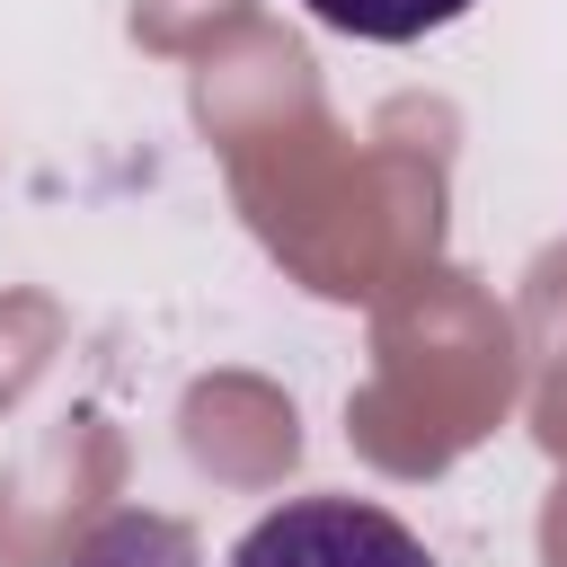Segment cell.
<instances>
[{
	"instance_id": "obj_1",
	"label": "cell",
	"mask_w": 567,
	"mask_h": 567,
	"mask_svg": "<svg viewBox=\"0 0 567 567\" xmlns=\"http://www.w3.org/2000/svg\"><path fill=\"white\" fill-rule=\"evenodd\" d=\"M221 567H434V549L363 496H292L257 514Z\"/></svg>"
},
{
	"instance_id": "obj_2",
	"label": "cell",
	"mask_w": 567,
	"mask_h": 567,
	"mask_svg": "<svg viewBox=\"0 0 567 567\" xmlns=\"http://www.w3.org/2000/svg\"><path fill=\"white\" fill-rule=\"evenodd\" d=\"M71 567H204V540H195L177 514L124 505V514H106V523L71 549Z\"/></svg>"
},
{
	"instance_id": "obj_3",
	"label": "cell",
	"mask_w": 567,
	"mask_h": 567,
	"mask_svg": "<svg viewBox=\"0 0 567 567\" xmlns=\"http://www.w3.org/2000/svg\"><path fill=\"white\" fill-rule=\"evenodd\" d=\"M301 9L337 35H354V44H416L452 18H470L478 0H301Z\"/></svg>"
}]
</instances>
